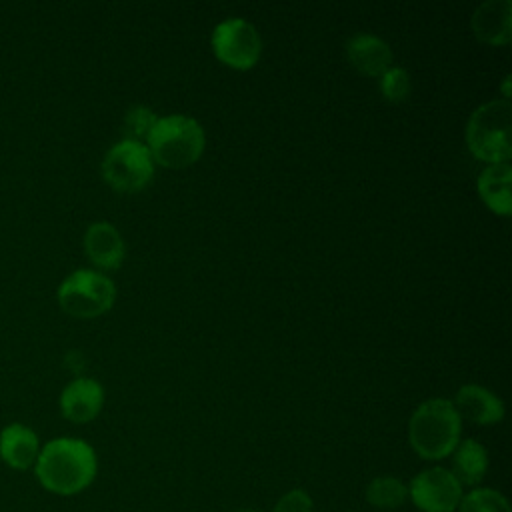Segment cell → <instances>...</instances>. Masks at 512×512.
Segmentation results:
<instances>
[{
  "label": "cell",
  "instance_id": "1",
  "mask_svg": "<svg viewBox=\"0 0 512 512\" xmlns=\"http://www.w3.org/2000/svg\"><path fill=\"white\" fill-rule=\"evenodd\" d=\"M94 448L80 438H54L44 444L34 462L40 486L58 496H74L96 478Z\"/></svg>",
  "mask_w": 512,
  "mask_h": 512
},
{
  "label": "cell",
  "instance_id": "2",
  "mask_svg": "<svg viewBox=\"0 0 512 512\" xmlns=\"http://www.w3.org/2000/svg\"><path fill=\"white\" fill-rule=\"evenodd\" d=\"M462 420L446 398L422 402L408 424L412 450L424 460H442L454 452L460 442Z\"/></svg>",
  "mask_w": 512,
  "mask_h": 512
},
{
  "label": "cell",
  "instance_id": "3",
  "mask_svg": "<svg viewBox=\"0 0 512 512\" xmlns=\"http://www.w3.org/2000/svg\"><path fill=\"white\" fill-rule=\"evenodd\" d=\"M204 146V128L198 120L184 114L158 116L146 138L152 160L164 168L192 166L200 160Z\"/></svg>",
  "mask_w": 512,
  "mask_h": 512
},
{
  "label": "cell",
  "instance_id": "4",
  "mask_svg": "<svg viewBox=\"0 0 512 512\" xmlns=\"http://www.w3.org/2000/svg\"><path fill=\"white\" fill-rule=\"evenodd\" d=\"M466 144L474 158L502 164L512 156V106L506 98L478 106L466 126Z\"/></svg>",
  "mask_w": 512,
  "mask_h": 512
},
{
  "label": "cell",
  "instance_id": "5",
  "mask_svg": "<svg viewBox=\"0 0 512 512\" xmlns=\"http://www.w3.org/2000/svg\"><path fill=\"white\" fill-rule=\"evenodd\" d=\"M114 282L96 270H76L58 288L60 308L74 318H96L112 308Z\"/></svg>",
  "mask_w": 512,
  "mask_h": 512
},
{
  "label": "cell",
  "instance_id": "6",
  "mask_svg": "<svg viewBox=\"0 0 512 512\" xmlns=\"http://www.w3.org/2000/svg\"><path fill=\"white\" fill-rule=\"evenodd\" d=\"M104 180L118 192L134 194L144 190L154 176V160L142 142L122 138L102 160Z\"/></svg>",
  "mask_w": 512,
  "mask_h": 512
},
{
  "label": "cell",
  "instance_id": "7",
  "mask_svg": "<svg viewBox=\"0 0 512 512\" xmlns=\"http://www.w3.org/2000/svg\"><path fill=\"white\" fill-rule=\"evenodd\" d=\"M210 46L214 56L232 70H250L262 54L258 30L244 18H228L212 30Z\"/></svg>",
  "mask_w": 512,
  "mask_h": 512
},
{
  "label": "cell",
  "instance_id": "8",
  "mask_svg": "<svg viewBox=\"0 0 512 512\" xmlns=\"http://www.w3.org/2000/svg\"><path fill=\"white\" fill-rule=\"evenodd\" d=\"M462 496V484L442 466L422 470L408 486V498L422 512H454Z\"/></svg>",
  "mask_w": 512,
  "mask_h": 512
},
{
  "label": "cell",
  "instance_id": "9",
  "mask_svg": "<svg viewBox=\"0 0 512 512\" xmlns=\"http://www.w3.org/2000/svg\"><path fill=\"white\" fill-rule=\"evenodd\" d=\"M104 404V390L94 378H76L60 394L62 416L74 424L94 420Z\"/></svg>",
  "mask_w": 512,
  "mask_h": 512
},
{
  "label": "cell",
  "instance_id": "10",
  "mask_svg": "<svg viewBox=\"0 0 512 512\" xmlns=\"http://www.w3.org/2000/svg\"><path fill=\"white\" fill-rule=\"evenodd\" d=\"M474 36L490 46H506L512 38V2L488 0L472 14Z\"/></svg>",
  "mask_w": 512,
  "mask_h": 512
},
{
  "label": "cell",
  "instance_id": "11",
  "mask_svg": "<svg viewBox=\"0 0 512 512\" xmlns=\"http://www.w3.org/2000/svg\"><path fill=\"white\" fill-rule=\"evenodd\" d=\"M452 406L456 408L460 420L466 418L480 426L498 424L504 418L502 400L496 394H492L488 388L478 386V384L462 386L456 392Z\"/></svg>",
  "mask_w": 512,
  "mask_h": 512
},
{
  "label": "cell",
  "instance_id": "12",
  "mask_svg": "<svg viewBox=\"0 0 512 512\" xmlns=\"http://www.w3.org/2000/svg\"><path fill=\"white\" fill-rule=\"evenodd\" d=\"M346 56L350 64L364 76L380 78L388 68H392L390 46L368 32L354 34L346 44Z\"/></svg>",
  "mask_w": 512,
  "mask_h": 512
},
{
  "label": "cell",
  "instance_id": "13",
  "mask_svg": "<svg viewBox=\"0 0 512 512\" xmlns=\"http://www.w3.org/2000/svg\"><path fill=\"white\" fill-rule=\"evenodd\" d=\"M84 250L92 264L102 270H116L124 262L126 246L110 222H94L84 234Z\"/></svg>",
  "mask_w": 512,
  "mask_h": 512
},
{
  "label": "cell",
  "instance_id": "14",
  "mask_svg": "<svg viewBox=\"0 0 512 512\" xmlns=\"http://www.w3.org/2000/svg\"><path fill=\"white\" fill-rule=\"evenodd\" d=\"M40 452L38 436L24 424H8L0 432V458L12 470L34 468Z\"/></svg>",
  "mask_w": 512,
  "mask_h": 512
},
{
  "label": "cell",
  "instance_id": "15",
  "mask_svg": "<svg viewBox=\"0 0 512 512\" xmlns=\"http://www.w3.org/2000/svg\"><path fill=\"white\" fill-rule=\"evenodd\" d=\"M512 168L508 162L486 164L478 176V194L486 208L498 216H510L512 198H510Z\"/></svg>",
  "mask_w": 512,
  "mask_h": 512
},
{
  "label": "cell",
  "instance_id": "16",
  "mask_svg": "<svg viewBox=\"0 0 512 512\" xmlns=\"http://www.w3.org/2000/svg\"><path fill=\"white\" fill-rule=\"evenodd\" d=\"M488 470L486 448L474 440H460L452 452V474L462 486H476L482 482Z\"/></svg>",
  "mask_w": 512,
  "mask_h": 512
},
{
  "label": "cell",
  "instance_id": "17",
  "mask_svg": "<svg viewBox=\"0 0 512 512\" xmlns=\"http://www.w3.org/2000/svg\"><path fill=\"white\" fill-rule=\"evenodd\" d=\"M366 500L374 508L394 510L408 500V486L396 476H376L366 486Z\"/></svg>",
  "mask_w": 512,
  "mask_h": 512
},
{
  "label": "cell",
  "instance_id": "18",
  "mask_svg": "<svg viewBox=\"0 0 512 512\" xmlns=\"http://www.w3.org/2000/svg\"><path fill=\"white\" fill-rule=\"evenodd\" d=\"M458 512H512L506 496L492 488H474L462 496Z\"/></svg>",
  "mask_w": 512,
  "mask_h": 512
},
{
  "label": "cell",
  "instance_id": "19",
  "mask_svg": "<svg viewBox=\"0 0 512 512\" xmlns=\"http://www.w3.org/2000/svg\"><path fill=\"white\" fill-rule=\"evenodd\" d=\"M158 116L148 106H132L124 116V138L134 142H146Z\"/></svg>",
  "mask_w": 512,
  "mask_h": 512
},
{
  "label": "cell",
  "instance_id": "20",
  "mask_svg": "<svg viewBox=\"0 0 512 512\" xmlns=\"http://www.w3.org/2000/svg\"><path fill=\"white\" fill-rule=\"evenodd\" d=\"M378 86L380 92L386 100L390 102H402L408 98L412 84H410V76L404 68L400 66H392L388 68L380 78H378Z\"/></svg>",
  "mask_w": 512,
  "mask_h": 512
},
{
  "label": "cell",
  "instance_id": "21",
  "mask_svg": "<svg viewBox=\"0 0 512 512\" xmlns=\"http://www.w3.org/2000/svg\"><path fill=\"white\" fill-rule=\"evenodd\" d=\"M272 512H312V498L302 488H294L276 502Z\"/></svg>",
  "mask_w": 512,
  "mask_h": 512
},
{
  "label": "cell",
  "instance_id": "22",
  "mask_svg": "<svg viewBox=\"0 0 512 512\" xmlns=\"http://www.w3.org/2000/svg\"><path fill=\"white\" fill-rule=\"evenodd\" d=\"M240 512H256V510H240Z\"/></svg>",
  "mask_w": 512,
  "mask_h": 512
}]
</instances>
